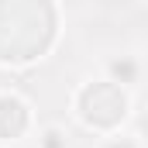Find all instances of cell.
Instances as JSON below:
<instances>
[{
  "label": "cell",
  "instance_id": "6da1fadb",
  "mask_svg": "<svg viewBox=\"0 0 148 148\" xmlns=\"http://www.w3.org/2000/svg\"><path fill=\"white\" fill-rule=\"evenodd\" d=\"M124 107H127V100L114 83H93L83 90V117L90 124L110 127L124 117Z\"/></svg>",
  "mask_w": 148,
  "mask_h": 148
},
{
  "label": "cell",
  "instance_id": "7a4b0ae2",
  "mask_svg": "<svg viewBox=\"0 0 148 148\" xmlns=\"http://www.w3.org/2000/svg\"><path fill=\"white\" fill-rule=\"evenodd\" d=\"M28 127V110L14 97H0V138H17Z\"/></svg>",
  "mask_w": 148,
  "mask_h": 148
},
{
  "label": "cell",
  "instance_id": "3957f363",
  "mask_svg": "<svg viewBox=\"0 0 148 148\" xmlns=\"http://www.w3.org/2000/svg\"><path fill=\"white\" fill-rule=\"evenodd\" d=\"M114 73L124 79H134V62H114Z\"/></svg>",
  "mask_w": 148,
  "mask_h": 148
},
{
  "label": "cell",
  "instance_id": "277c9868",
  "mask_svg": "<svg viewBox=\"0 0 148 148\" xmlns=\"http://www.w3.org/2000/svg\"><path fill=\"white\" fill-rule=\"evenodd\" d=\"M59 138H62L59 131H48V134H45V148H59V145H62Z\"/></svg>",
  "mask_w": 148,
  "mask_h": 148
},
{
  "label": "cell",
  "instance_id": "5b68a950",
  "mask_svg": "<svg viewBox=\"0 0 148 148\" xmlns=\"http://www.w3.org/2000/svg\"><path fill=\"white\" fill-rule=\"evenodd\" d=\"M110 148H134V145H127V141H124V145H110Z\"/></svg>",
  "mask_w": 148,
  "mask_h": 148
}]
</instances>
